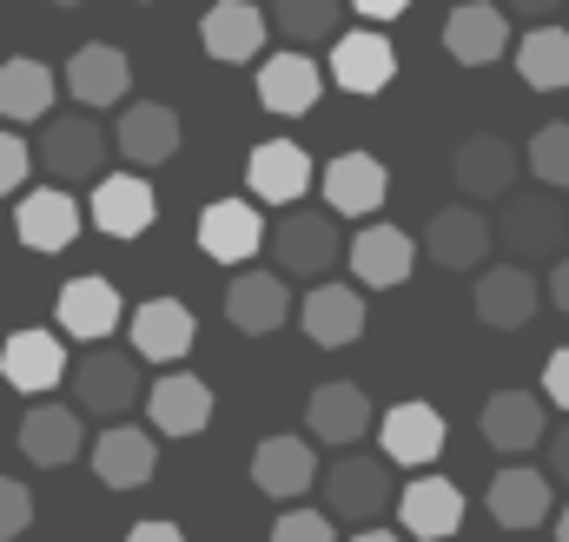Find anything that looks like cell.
Here are the masks:
<instances>
[{
    "label": "cell",
    "instance_id": "obj_10",
    "mask_svg": "<svg viewBox=\"0 0 569 542\" xmlns=\"http://www.w3.org/2000/svg\"><path fill=\"white\" fill-rule=\"evenodd\" d=\"M398 523L405 542H443L463 530V490L450 476H418L411 490H398Z\"/></svg>",
    "mask_w": 569,
    "mask_h": 542
},
{
    "label": "cell",
    "instance_id": "obj_20",
    "mask_svg": "<svg viewBox=\"0 0 569 542\" xmlns=\"http://www.w3.org/2000/svg\"><path fill=\"white\" fill-rule=\"evenodd\" d=\"M146 410H152L159 436H199L212 423V384L192 378V371H172V378L146 384Z\"/></svg>",
    "mask_w": 569,
    "mask_h": 542
},
{
    "label": "cell",
    "instance_id": "obj_44",
    "mask_svg": "<svg viewBox=\"0 0 569 542\" xmlns=\"http://www.w3.org/2000/svg\"><path fill=\"white\" fill-rule=\"evenodd\" d=\"M351 7H358L365 20H398V13H405L411 0H351Z\"/></svg>",
    "mask_w": 569,
    "mask_h": 542
},
{
    "label": "cell",
    "instance_id": "obj_43",
    "mask_svg": "<svg viewBox=\"0 0 569 542\" xmlns=\"http://www.w3.org/2000/svg\"><path fill=\"white\" fill-rule=\"evenodd\" d=\"M127 542H186V536H179V523H159V516H152V523H133Z\"/></svg>",
    "mask_w": 569,
    "mask_h": 542
},
{
    "label": "cell",
    "instance_id": "obj_14",
    "mask_svg": "<svg viewBox=\"0 0 569 542\" xmlns=\"http://www.w3.org/2000/svg\"><path fill=\"white\" fill-rule=\"evenodd\" d=\"M490 245H497V239H490V219H483L477 205H443L425 225V252L443 271H477L490 259Z\"/></svg>",
    "mask_w": 569,
    "mask_h": 542
},
{
    "label": "cell",
    "instance_id": "obj_5",
    "mask_svg": "<svg viewBox=\"0 0 569 542\" xmlns=\"http://www.w3.org/2000/svg\"><path fill=\"white\" fill-rule=\"evenodd\" d=\"M40 165H47V179H100V165H107V133H100V120H87V113H67V120H53L40 145H27Z\"/></svg>",
    "mask_w": 569,
    "mask_h": 542
},
{
    "label": "cell",
    "instance_id": "obj_27",
    "mask_svg": "<svg viewBox=\"0 0 569 542\" xmlns=\"http://www.w3.org/2000/svg\"><path fill=\"white\" fill-rule=\"evenodd\" d=\"M477 430H483L490 450L523 456V450L543 443V398H537V391H497V398L483 404V416H477Z\"/></svg>",
    "mask_w": 569,
    "mask_h": 542
},
{
    "label": "cell",
    "instance_id": "obj_6",
    "mask_svg": "<svg viewBox=\"0 0 569 542\" xmlns=\"http://www.w3.org/2000/svg\"><path fill=\"white\" fill-rule=\"evenodd\" d=\"M490 239H503L517 259H550L569 239V212L557 205V192H523V199L503 205V225Z\"/></svg>",
    "mask_w": 569,
    "mask_h": 542
},
{
    "label": "cell",
    "instance_id": "obj_31",
    "mask_svg": "<svg viewBox=\"0 0 569 542\" xmlns=\"http://www.w3.org/2000/svg\"><path fill=\"white\" fill-rule=\"evenodd\" d=\"M226 318H232L239 331H252V338L279 331L284 318H291V284L272 278V271H246V278H232V291H226Z\"/></svg>",
    "mask_w": 569,
    "mask_h": 542
},
{
    "label": "cell",
    "instance_id": "obj_22",
    "mask_svg": "<svg viewBox=\"0 0 569 542\" xmlns=\"http://www.w3.org/2000/svg\"><path fill=\"white\" fill-rule=\"evenodd\" d=\"M60 371H67V344L53 338V331H13L7 344H0V378L13 384V391H27V398H40V391H53L60 384Z\"/></svg>",
    "mask_w": 569,
    "mask_h": 542
},
{
    "label": "cell",
    "instance_id": "obj_42",
    "mask_svg": "<svg viewBox=\"0 0 569 542\" xmlns=\"http://www.w3.org/2000/svg\"><path fill=\"white\" fill-rule=\"evenodd\" d=\"M543 391H550V404L569 410V344L563 351H550V364H543Z\"/></svg>",
    "mask_w": 569,
    "mask_h": 542
},
{
    "label": "cell",
    "instance_id": "obj_24",
    "mask_svg": "<svg viewBox=\"0 0 569 542\" xmlns=\"http://www.w3.org/2000/svg\"><path fill=\"white\" fill-rule=\"evenodd\" d=\"M378 436H385V456L391 463H405V470H425V463H437L443 456V416L430 404H391L385 416H378Z\"/></svg>",
    "mask_w": 569,
    "mask_h": 542
},
{
    "label": "cell",
    "instance_id": "obj_32",
    "mask_svg": "<svg viewBox=\"0 0 569 542\" xmlns=\"http://www.w3.org/2000/svg\"><path fill=\"white\" fill-rule=\"evenodd\" d=\"M477 318L497 331H523L537 318V278L523 265H497L477 278Z\"/></svg>",
    "mask_w": 569,
    "mask_h": 542
},
{
    "label": "cell",
    "instance_id": "obj_48",
    "mask_svg": "<svg viewBox=\"0 0 569 542\" xmlns=\"http://www.w3.org/2000/svg\"><path fill=\"white\" fill-rule=\"evenodd\" d=\"M351 542H405V536H398V530H378V523H371V530H358Z\"/></svg>",
    "mask_w": 569,
    "mask_h": 542
},
{
    "label": "cell",
    "instance_id": "obj_47",
    "mask_svg": "<svg viewBox=\"0 0 569 542\" xmlns=\"http://www.w3.org/2000/svg\"><path fill=\"white\" fill-rule=\"evenodd\" d=\"M503 7H510V13H557L563 0H503Z\"/></svg>",
    "mask_w": 569,
    "mask_h": 542
},
{
    "label": "cell",
    "instance_id": "obj_19",
    "mask_svg": "<svg viewBox=\"0 0 569 542\" xmlns=\"http://www.w3.org/2000/svg\"><path fill=\"white\" fill-rule=\"evenodd\" d=\"M318 93H325V67L311 60V53H272V60H259V100H266V113H284V120H298V113H311L318 107Z\"/></svg>",
    "mask_w": 569,
    "mask_h": 542
},
{
    "label": "cell",
    "instance_id": "obj_1",
    "mask_svg": "<svg viewBox=\"0 0 569 542\" xmlns=\"http://www.w3.org/2000/svg\"><path fill=\"white\" fill-rule=\"evenodd\" d=\"M385 510H391V470L378 456H338L325 470V516L371 530Z\"/></svg>",
    "mask_w": 569,
    "mask_h": 542
},
{
    "label": "cell",
    "instance_id": "obj_17",
    "mask_svg": "<svg viewBox=\"0 0 569 542\" xmlns=\"http://www.w3.org/2000/svg\"><path fill=\"white\" fill-rule=\"evenodd\" d=\"M266 13L252 7V0H212L206 7V20H199V40H206V53L212 60H226V67H239V60H259L266 53Z\"/></svg>",
    "mask_w": 569,
    "mask_h": 542
},
{
    "label": "cell",
    "instance_id": "obj_45",
    "mask_svg": "<svg viewBox=\"0 0 569 542\" xmlns=\"http://www.w3.org/2000/svg\"><path fill=\"white\" fill-rule=\"evenodd\" d=\"M550 470H557V476L569 483V423L557 430V436H550Z\"/></svg>",
    "mask_w": 569,
    "mask_h": 542
},
{
    "label": "cell",
    "instance_id": "obj_38",
    "mask_svg": "<svg viewBox=\"0 0 569 542\" xmlns=\"http://www.w3.org/2000/svg\"><path fill=\"white\" fill-rule=\"evenodd\" d=\"M523 165H530V179H543V192H563L569 185V120L537 127L530 145H523Z\"/></svg>",
    "mask_w": 569,
    "mask_h": 542
},
{
    "label": "cell",
    "instance_id": "obj_15",
    "mask_svg": "<svg viewBox=\"0 0 569 542\" xmlns=\"http://www.w3.org/2000/svg\"><path fill=\"white\" fill-rule=\"evenodd\" d=\"M246 179H252V199H266V205H298V199L311 192L318 172H311V152H305V145L266 139V145H252Z\"/></svg>",
    "mask_w": 569,
    "mask_h": 542
},
{
    "label": "cell",
    "instance_id": "obj_50",
    "mask_svg": "<svg viewBox=\"0 0 569 542\" xmlns=\"http://www.w3.org/2000/svg\"><path fill=\"white\" fill-rule=\"evenodd\" d=\"M53 7H80V0H53Z\"/></svg>",
    "mask_w": 569,
    "mask_h": 542
},
{
    "label": "cell",
    "instance_id": "obj_39",
    "mask_svg": "<svg viewBox=\"0 0 569 542\" xmlns=\"http://www.w3.org/2000/svg\"><path fill=\"white\" fill-rule=\"evenodd\" d=\"M27 530H33V490L13 483V476H0V542L27 536Z\"/></svg>",
    "mask_w": 569,
    "mask_h": 542
},
{
    "label": "cell",
    "instance_id": "obj_40",
    "mask_svg": "<svg viewBox=\"0 0 569 542\" xmlns=\"http://www.w3.org/2000/svg\"><path fill=\"white\" fill-rule=\"evenodd\" d=\"M272 542H331V516L325 510H284L272 523Z\"/></svg>",
    "mask_w": 569,
    "mask_h": 542
},
{
    "label": "cell",
    "instance_id": "obj_2",
    "mask_svg": "<svg viewBox=\"0 0 569 542\" xmlns=\"http://www.w3.org/2000/svg\"><path fill=\"white\" fill-rule=\"evenodd\" d=\"M140 398H146L140 364H133L127 351H87V358H80V371H73V410L120 423Z\"/></svg>",
    "mask_w": 569,
    "mask_h": 542
},
{
    "label": "cell",
    "instance_id": "obj_13",
    "mask_svg": "<svg viewBox=\"0 0 569 542\" xmlns=\"http://www.w3.org/2000/svg\"><path fill=\"white\" fill-rule=\"evenodd\" d=\"M53 318H60V331H67V338H80V344H100V338H113V324H120V291H113V278L87 271V278L60 284V298H53Z\"/></svg>",
    "mask_w": 569,
    "mask_h": 542
},
{
    "label": "cell",
    "instance_id": "obj_33",
    "mask_svg": "<svg viewBox=\"0 0 569 542\" xmlns=\"http://www.w3.org/2000/svg\"><path fill=\"white\" fill-rule=\"evenodd\" d=\"M305 423L318 443H358L371 430V398L358 384H318L311 404H305Z\"/></svg>",
    "mask_w": 569,
    "mask_h": 542
},
{
    "label": "cell",
    "instance_id": "obj_41",
    "mask_svg": "<svg viewBox=\"0 0 569 542\" xmlns=\"http://www.w3.org/2000/svg\"><path fill=\"white\" fill-rule=\"evenodd\" d=\"M27 172H33V152H27V139L0 127V199H7V192H20V179H27Z\"/></svg>",
    "mask_w": 569,
    "mask_h": 542
},
{
    "label": "cell",
    "instance_id": "obj_29",
    "mask_svg": "<svg viewBox=\"0 0 569 542\" xmlns=\"http://www.w3.org/2000/svg\"><path fill=\"white\" fill-rule=\"evenodd\" d=\"M159 219V199H152V185L146 179H100L93 185V225L107 232V239H120V245H133L146 225Z\"/></svg>",
    "mask_w": 569,
    "mask_h": 542
},
{
    "label": "cell",
    "instance_id": "obj_28",
    "mask_svg": "<svg viewBox=\"0 0 569 542\" xmlns=\"http://www.w3.org/2000/svg\"><path fill=\"white\" fill-rule=\"evenodd\" d=\"M490 516L497 530H537L550 523V476L530 470V463H510L490 476Z\"/></svg>",
    "mask_w": 569,
    "mask_h": 542
},
{
    "label": "cell",
    "instance_id": "obj_8",
    "mask_svg": "<svg viewBox=\"0 0 569 542\" xmlns=\"http://www.w3.org/2000/svg\"><path fill=\"white\" fill-rule=\"evenodd\" d=\"M87 450H93V476L107 490H140V483H152V470H159V443H152V430H140V423H107Z\"/></svg>",
    "mask_w": 569,
    "mask_h": 542
},
{
    "label": "cell",
    "instance_id": "obj_49",
    "mask_svg": "<svg viewBox=\"0 0 569 542\" xmlns=\"http://www.w3.org/2000/svg\"><path fill=\"white\" fill-rule=\"evenodd\" d=\"M557 542H569V510H563V516H557Z\"/></svg>",
    "mask_w": 569,
    "mask_h": 542
},
{
    "label": "cell",
    "instance_id": "obj_23",
    "mask_svg": "<svg viewBox=\"0 0 569 542\" xmlns=\"http://www.w3.org/2000/svg\"><path fill=\"white\" fill-rule=\"evenodd\" d=\"M20 450H27V463H40V470H67V463L87 450L80 410L73 404H33L20 416Z\"/></svg>",
    "mask_w": 569,
    "mask_h": 542
},
{
    "label": "cell",
    "instance_id": "obj_3",
    "mask_svg": "<svg viewBox=\"0 0 569 542\" xmlns=\"http://www.w3.org/2000/svg\"><path fill=\"white\" fill-rule=\"evenodd\" d=\"M325 80H338V93L371 100V93H385L398 80V53H391V40L378 27H351V33L331 40V73Z\"/></svg>",
    "mask_w": 569,
    "mask_h": 542
},
{
    "label": "cell",
    "instance_id": "obj_18",
    "mask_svg": "<svg viewBox=\"0 0 569 542\" xmlns=\"http://www.w3.org/2000/svg\"><path fill=\"white\" fill-rule=\"evenodd\" d=\"M272 252L291 278H318L338 265V219L331 212H284V225L272 232Z\"/></svg>",
    "mask_w": 569,
    "mask_h": 542
},
{
    "label": "cell",
    "instance_id": "obj_16",
    "mask_svg": "<svg viewBox=\"0 0 569 542\" xmlns=\"http://www.w3.org/2000/svg\"><path fill=\"white\" fill-rule=\"evenodd\" d=\"M67 87H73V100H80L87 113L120 107L127 87H133V60H127L120 47H107V40H87V47L67 60Z\"/></svg>",
    "mask_w": 569,
    "mask_h": 542
},
{
    "label": "cell",
    "instance_id": "obj_46",
    "mask_svg": "<svg viewBox=\"0 0 569 542\" xmlns=\"http://www.w3.org/2000/svg\"><path fill=\"white\" fill-rule=\"evenodd\" d=\"M550 304L569 311V259H557V271H550Z\"/></svg>",
    "mask_w": 569,
    "mask_h": 542
},
{
    "label": "cell",
    "instance_id": "obj_36",
    "mask_svg": "<svg viewBox=\"0 0 569 542\" xmlns=\"http://www.w3.org/2000/svg\"><path fill=\"white\" fill-rule=\"evenodd\" d=\"M517 73L537 93H563L569 87V33L563 27H530L517 40Z\"/></svg>",
    "mask_w": 569,
    "mask_h": 542
},
{
    "label": "cell",
    "instance_id": "obj_11",
    "mask_svg": "<svg viewBox=\"0 0 569 542\" xmlns=\"http://www.w3.org/2000/svg\"><path fill=\"white\" fill-rule=\"evenodd\" d=\"M351 278L358 284H371V291H398L411 271H418V239L411 232H398V225H365L358 239H351Z\"/></svg>",
    "mask_w": 569,
    "mask_h": 542
},
{
    "label": "cell",
    "instance_id": "obj_4",
    "mask_svg": "<svg viewBox=\"0 0 569 542\" xmlns=\"http://www.w3.org/2000/svg\"><path fill=\"white\" fill-rule=\"evenodd\" d=\"M80 225H87L80 199L60 192V185H33V192H20V205H13V232H20L27 252H67V245L80 239Z\"/></svg>",
    "mask_w": 569,
    "mask_h": 542
},
{
    "label": "cell",
    "instance_id": "obj_35",
    "mask_svg": "<svg viewBox=\"0 0 569 542\" xmlns=\"http://www.w3.org/2000/svg\"><path fill=\"white\" fill-rule=\"evenodd\" d=\"M179 113L172 107H159V100H140V107H127V127H120V152L133 159V165H166L172 152H179Z\"/></svg>",
    "mask_w": 569,
    "mask_h": 542
},
{
    "label": "cell",
    "instance_id": "obj_30",
    "mask_svg": "<svg viewBox=\"0 0 569 542\" xmlns=\"http://www.w3.org/2000/svg\"><path fill=\"white\" fill-rule=\"evenodd\" d=\"M252 483H259V496H305L311 483H318V456H311V443H298V436H266L259 450H252Z\"/></svg>",
    "mask_w": 569,
    "mask_h": 542
},
{
    "label": "cell",
    "instance_id": "obj_12",
    "mask_svg": "<svg viewBox=\"0 0 569 542\" xmlns=\"http://www.w3.org/2000/svg\"><path fill=\"white\" fill-rule=\"evenodd\" d=\"M443 53H450L457 67H490V60H503V53H510V20H503V7L463 0V7L443 20Z\"/></svg>",
    "mask_w": 569,
    "mask_h": 542
},
{
    "label": "cell",
    "instance_id": "obj_9",
    "mask_svg": "<svg viewBox=\"0 0 569 542\" xmlns=\"http://www.w3.org/2000/svg\"><path fill=\"white\" fill-rule=\"evenodd\" d=\"M259 245H266L259 205H246V199H212V205L199 212V252H206V259L246 265V259H259Z\"/></svg>",
    "mask_w": 569,
    "mask_h": 542
},
{
    "label": "cell",
    "instance_id": "obj_25",
    "mask_svg": "<svg viewBox=\"0 0 569 542\" xmlns=\"http://www.w3.org/2000/svg\"><path fill=\"white\" fill-rule=\"evenodd\" d=\"M298 324H305V338H311V344L345 351V344H358V338H365V298H358L351 284H318V291L298 304Z\"/></svg>",
    "mask_w": 569,
    "mask_h": 542
},
{
    "label": "cell",
    "instance_id": "obj_37",
    "mask_svg": "<svg viewBox=\"0 0 569 542\" xmlns=\"http://www.w3.org/2000/svg\"><path fill=\"white\" fill-rule=\"evenodd\" d=\"M338 20H345V0H279L266 27H284V40H298L305 53L318 40H338Z\"/></svg>",
    "mask_w": 569,
    "mask_h": 542
},
{
    "label": "cell",
    "instance_id": "obj_21",
    "mask_svg": "<svg viewBox=\"0 0 569 542\" xmlns=\"http://www.w3.org/2000/svg\"><path fill=\"white\" fill-rule=\"evenodd\" d=\"M385 165L371 159V152H338L331 165H325V205H331V219H371L378 205H385Z\"/></svg>",
    "mask_w": 569,
    "mask_h": 542
},
{
    "label": "cell",
    "instance_id": "obj_7",
    "mask_svg": "<svg viewBox=\"0 0 569 542\" xmlns=\"http://www.w3.org/2000/svg\"><path fill=\"white\" fill-rule=\"evenodd\" d=\"M450 172H457L463 199H510V185H517V172H523V152L503 133H470L457 145Z\"/></svg>",
    "mask_w": 569,
    "mask_h": 542
},
{
    "label": "cell",
    "instance_id": "obj_34",
    "mask_svg": "<svg viewBox=\"0 0 569 542\" xmlns=\"http://www.w3.org/2000/svg\"><path fill=\"white\" fill-rule=\"evenodd\" d=\"M53 93H60V73L13 53L0 60V120H47L53 113Z\"/></svg>",
    "mask_w": 569,
    "mask_h": 542
},
{
    "label": "cell",
    "instance_id": "obj_26",
    "mask_svg": "<svg viewBox=\"0 0 569 542\" xmlns=\"http://www.w3.org/2000/svg\"><path fill=\"white\" fill-rule=\"evenodd\" d=\"M199 338V318L179 304V298H146L133 311V351L152 358V364H179Z\"/></svg>",
    "mask_w": 569,
    "mask_h": 542
}]
</instances>
